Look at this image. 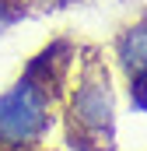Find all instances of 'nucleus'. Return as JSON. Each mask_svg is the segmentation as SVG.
Masks as SVG:
<instances>
[{
  "mask_svg": "<svg viewBox=\"0 0 147 151\" xmlns=\"http://www.w3.org/2000/svg\"><path fill=\"white\" fill-rule=\"evenodd\" d=\"M25 14V0H0V35Z\"/></svg>",
  "mask_w": 147,
  "mask_h": 151,
  "instance_id": "obj_4",
  "label": "nucleus"
},
{
  "mask_svg": "<svg viewBox=\"0 0 147 151\" xmlns=\"http://www.w3.org/2000/svg\"><path fill=\"white\" fill-rule=\"evenodd\" d=\"M28 151H46V148H28Z\"/></svg>",
  "mask_w": 147,
  "mask_h": 151,
  "instance_id": "obj_6",
  "label": "nucleus"
},
{
  "mask_svg": "<svg viewBox=\"0 0 147 151\" xmlns=\"http://www.w3.org/2000/svg\"><path fill=\"white\" fill-rule=\"evenodd\" d=\"M77 46L67 39L49 42L25 63V70L0 91V151L46 148V137L60 123L67 74Z\"/></svg>",
  "mask_w": 147,
  "mask_h": 151,
  "instance_id": "obj_1",
  "label": "nucleus"
},
{
  "mask_svg": "<svg viewBox=\"0 0 147 151\" xmlns=\"http://www.w3.org/2000/svg\"><path fill=\"white\" fill-rule=\"evenodd\" d=\"M116 74L123 77L126 99L140 116H147V11L130 18L112 39Z\"/></svg>",
  "mask_w": 147,
  "mask_h": 151,
  "instance_id": "obj_3",
  "label": "nucleus"
},
{
  "mask_svg": "<svg viewBox=\"0 0 147 151\" xmlns=\"http://www.w3.org/2000/svg\"><path fill=\"white\" fill-rule=\"evenodd\" d=\"M70 0H25V7H67Z\"/></svg>",
  "mask_w": 147,
  "mask_h": 151,
  "instance_id": "obj_5",
  "label": "nucleus"
},
{
  "mask_svg": "<svg viewBox=\"0 0 147 151\" xmlns=\"http://www.w3.org/2000/svg\"><path fill=\"white\" fill-rule=\"evenodd\" d=\"M60 123L74 151H112L119 127V84L105 49L77 46L67 74Z\"/></svg>",
  "mask_w": 147,
  "mask_h": 151,
  "instance_id": "obj_2",
  "label": "nucleus"
}]
</instances>
